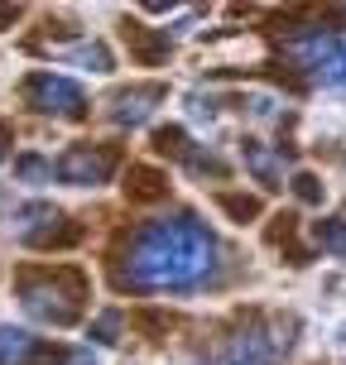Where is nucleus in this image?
<instances>
[{
    "label": "nucleus",
    "instance_id": "17",
    "mask_svg": "<svg viewBox=\"0 0 346 365\" xmlns=\"http://www.w3.org/2000/svg\"><path fill=\"white\" fill-rule=\"evenodd\" d=\"M293 192H298V202L317 207V202H322V178H312V173H298V178H293Z\"/></svg>",
    "mask_w": 346,
    "mask_h": 365
},
{
    "label": "nucleus",
    "instance_id": "1",
    "mask_svg": "<svg viewBox=\"0 0 346 365\" xmlns=\"http://www.w3.org/2000/svg\"><path fill=\"white\" fill-rule=\"evenodd\" d=\"M217 269V240L198 217H164L149 221L130 240L126 259L116 264V289H193Z\"/></svg>",
    "mask_w": 346,
    "mask_h": 365
},
{
    "label": "nucleus",
    "instance_id": "7",
    "mask_svg": "<svg viewBox=\"0 0 346 365\" xmlns=\"http://www.w3.org/2000/svg\"><path fill=\"white\" fill-rule=\"evenodd\" d=\"M15 231L24 245H39V250H49V245H73L82 231L77 226H68V217L58 212V207H44V202H34V207H24L15 217Z\"/></svg>",
    "mask_w": 346,
    "mask_h": 365
},
{
    "label": "nucleus",
    "instance_id": "6",
    "mask_svg": "<svg viewBox=\"0 0 346 365\" xmlns=\"http://www.w3.org/2000/svg\"><path fill=\"white\" fill-rule=\"evenodd\" d=\"M284 351H289V336H279V331L265 327L260 317H250V322L226 341V365H274Z\"/></svg>",
    "mask_w": 346,
    "mask_h": 365
},
{
    "label": "nucleus",
    "instance_id": "19",
    "mask_svg": "<svg viewBox=\"0 0 346 365\" xmlns=\"http://www.w3.org/2000/svg\"><path fill=\"white\" fill-rule=\"evenodd\" d=\"M116 331H121V312H106L96 322V341H116Z\"/></svg>",
    "mask_w": 346,
    "mask_h": 365
},
{
    "label": "nucleus",
    "instance_id": "11",
    "mask_svg": "<svg viewBox=\"0 0 346 365\" xmlns=\"http://www.w3.org/2000/svg\"><path fill=\"white\" fill-rule=\"evenodd\" d=\"M245 168H250L265 187H279V182H284V164H279L260 140H245Z\"/></svg>",
    "mask_w": 346,
    "mask_h": 365
},
{
    "label": "nucleus",
    "instance_id": "5",
    "mask_svg": "<svg viewBox=\"0 0 346 365\" xmlns=\"http://www.w3.org/2000/svg\"><path fill=\"white\" fill-rule=\"evenodd\" d=\"M116 164H121L116 145H73L58 159V178L73 182V187H96V182H111Z\"/></svg>",
    "mask_w": 346,
    "mask_h": 365
},
{
    "label": "nucleus",
    "instance_id": "8",
    "mask_svg": "<svg viewBox=\"0 0 346 365\" xmlns=\"http://www.w3.org/2000/svg\"><path fill=\"white\" fill-rule=\"evenodd\" d=\"M159 101H164V87H130V91H116V96H111L106 115L116 125H145Z\"/></svg>",
    "mask_w": 346,
    "mask_h": 365
},
{
    "label": "nucleus",
    "instance_id": "14",
    "mask_svg": "<svg viewBox=\"0 0 346 365\" xmlns=\"http://www.w3.org/2000/svg\"><path fill=\"white\" fill-rule=\"evenodd\" d=\"M15 173L24 182H54V164H49V159H39V154H19Z\"/></svg>",
    "mask_w": 346,
    "mask_h": 365
},
{
    "label": "nucleus",
    "instance_id": "20",
    "mask_svg": "<svg viewBox=\"0 0 346 365\" xmlns=\"http://www.w3.org/2000/svg\"><path fill=\"white\" fill-rule=\"evenodd\" d=\"M54 365H96V361H91L87 351H58V356H54Z\"/></svg>",
    "mask_w": 346,
    "mask_h": 365
},
{
    "label": "nucleus",
    "instance_id": "21",
    "mask_svg": "<svg viewBox=\"0 0 346 365\" xmlns=\"http://www.w3.org/2000/svg\"><path fill=\"white\" fill-rule=\"evenodd\" d=\"M15 19H19V10H15V5H0V29H10Z\"/></svg>",
    "mask_w": 346,
    "mask_h": 365
},
{
    "label": "nucleus",
    "instance_id": "3",
    "mask_svg": "<svg viewBox=\"0 0 346 365\" xmlns=\"http://www.w3.org/2000/svg\"><path fill=\"white\" fill-rule=\"evenodd\" d=\"M289 58L317 82L346 87V34H303L289 43Z\"/></svg>",
    "mask_w": 346,
    "mask_h": 365
},
{
    "label": "nucleus",
    "instance_id": "22",
    "mask_svg": "<svg viewBox=\"0 0 346 365\" xmlns=\"http://www.w3.org/2000/svg\"><path fill=\"white\" fill-rule=\"evenodd\" d=\"M5 145H10V130L0 125V159H5Z\"/></svg>",
    "mask_w": 346,
    "mask_h": 365
},
{
    "label": "nucleus",
    "instance_id": "18",
    "mask_svg": "<svg viewBox=\"0 0 346 365\" xmlns=\"http://www.w3.org/2000/svg\"><path fill=\"white\" fill-rule=\"evenodd\" d=\"M77 58H82V63H91L96 73H111V53L101 48V43H87V48H77Z\"/></svg>",
    "mask_w": 346,
    "mask_h": 365
},
{
    "label": "nucleus",
    "instance_id": "15",
    "mask_svg": "<svg viewBox=\"0 0 346 365\" xmlns=\"http://www.w3.org/2000/svg\"><path fill=\"white\" fill-rule=\"evenodd\" d=\"M154 149L159 154H173V159H188V135L183 130H159L154 135Z\"/></svg>",
    "mask_w": 346,
    "mask_h": 365
},
{
    "label": "nucleus",
    "instance_id": "2",
    "mask_svg": "<svg viewBox=\"0 0 346 365\" xmlns=\"http://www.w3.org/2000/svg\"><path fill=\"white\" fill-rule=\"evenodd\" d=\"M19 303L29 317L49 322V327H73L82 317V303H87V279L82 269H24L19 274Z\"/></svg>",
    "mask_w": 346,
    "mask_h": 365
},
{
    "label": "nucleus",
    "instance_id": "16",
    "mask_svg": "<svg viewBox=\"0 0 346 365\" xmlns=\"http://www.w3.org/2000/svg\"><path fill=\"white\" fill-rule=\"evenodd\" d=\"M221 207H226V212H231L236 221L260 217V202H255V197H240V192H226V197H221Z\"/></svg>",
    "mask_w": 346,
    "mask_h": 365
},
{
    "label": "nucleus",
    "instance_id": "9",
    "mask_svg": "<svg viewBox=\"0 0 346 365\" xmlns=\"http://www.w3.org/2000/svg\"><path fill=\"white\" fill-rule=\"evenodd\" d=\"M39 356V336H29L24 327L0 322V365H24Z\"/></svg>",
    "mask_w": 346,
    "mask_h": 365
},
{
    "label": "nucleus",
    "instance_id": "12",
    "mask_svg": "<svg viewBox=\"0 0 346 365\" xmlns=\"http://www.w3.org/2000/svg\"><path fill=\"white\" fill-rule=\"evenodd\" d=\"M126 38L145 63H159V53H168V29L164 34H149V29H140V24H126Z\"/></svg>",
    "mask_w": 346,
    "mask_h": 365
},
{
    "label": "nucleus",
    "instance_id": "10",
    "mask_svg": "<svg viewBox=\"0 0 346 365\" xmlns=\"http://www.w3.org/2000/svg\"><path fill=\"white\" fill-rule=\"evenodd\" d=\"M126 192H130V202H159V197H168V178L149 164H135L126 178Z\"/></svg>",
    "mask_w": 346,
    "mask_h": 365
},
{
    "label": "nucleus",
    "instance_id": "4",
    "mask_svg": "<svg viewBox=\"0 0 346 365\" xmlns=\"http://www.w3.org/2000/svg\"><path fill=\"white\" fill-rule=\"evenodd\" d=\"M24 101L39 110V115H58V120H82L87 115V96L77 82L58 73H34L24 82Z\"/></svg>",
    "mask_w": 346,
    "mask_h": 365
},
{
    "label": "nucleus",
    "instance_id": "13",
    "mask_svg": "<svg viewBox=\"0 0 346 365\" xmlns=\"http://www.w3.org/2000/svg\"><path fill=\"white\" fill-rule=\"evenodd\" d=\"M312 240L327 250V255L346 259V217H327V221H317L312 226Z\"/></svg>",
    "mask_w": 346,
    "mask_h": 365
}]
</instances>
